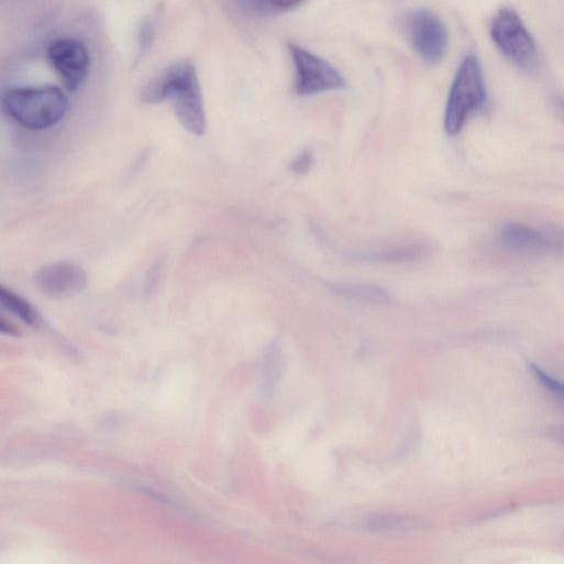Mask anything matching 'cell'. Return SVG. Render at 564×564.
Masks as SVG:
<instances>
[{
	"instance_id": "obj_1",
	"label": "cell",
	"mask_w": 564,
	"mask_h": 564,
	"mask_svg": "<svg viewBox=\"0 0 564 564\" xmlns=\"http://www.w3.org/2000/svg\"><path fill=\"white\" fill-rule=\"evenodd\" d=\"M141 100L146 104L170 101L176 118L186 131L198 137L206 134L203 97L191 62H179L162 71L143 90Z\"/></svg>"
},
{
	"instance_id": "obj_2",
	"label": "cell",
	"mask_w": 564,
	"mask_h": 564,
	"mask_svg": "<svg viewBox=\"0 0 564 564\" xmlns=\"http://www.w3.org/2000/svg\"><path fill=\"white\" fill-rule=\"evenodd\" d=\"M4 112L18 124L31 131L57 126L67 115L69 101L56 87L19 88L3 98Z\"/></svg>"
},
{
	"instance_id": "obj_3",
	"label": "cell",
	"mask_w": 564,
	"mask_h": 564,
	"mask_svg": "<svg viewBox=\"0 0 564 564\" xmlns=\"http://www.w3.org/2000/svg\"><path fill=\"white\" fill-rule=\"evenodd\" d=\"M486 102V87L482 64L474 54L461 63L446 102L444 130L449 136L457 135L467 119Z\"/></svg>"
},
{
	"instance_id": "obj_4",
	"label": "cell",
	"mask_w": 564,
	"mask_h": 564,
	"mask_svg": "<svg viewBox=\"0 0 564 564\" xmlns=\"http://www.w3.org/2000/svg\"><path fill=\"white\" fill-rule=\"evenodd\" d=\"M489 33L493 43L509 63L528 73L537 68L539 57L535 42L512 9L504 8L495 14Z\"/></svg>"
},
{
	"instance_id": "obj_5",
	"label": "cell",
	"mask_w": 564,
	"mask_h": 564,
	"mask_svg": "<svg viewBox=\"0 0 564 564\" xmlns=\"http://www.w3.org/2000/svg\"><path fill=\"white\" fill-rule=\"evenodd\" d=\"M288 49L296 69L299 96L311 97L345 88L344 78L331 64L298 45L289 44Z\"/></svg>"
},
{
	"instance_id": "obj_6",
	"label": "cell",
	"mask_w": 564,
	"mask_h": 564,
	"mask_svg": "<svg viewBox=\"0 0 564 564\" xmlns=\"http://www.w3.org/2000/svg\"><path fill=\"white\" fill-rule=\"evenodd\" d=\"M406 32L412 49L425 64L438 65L443 60L449 35L436 15L425 10L410 13L406 20Z\"/></svg>"
},
{
	"instance_id": "obj_7",
	"label": "cell",
	"mask_w": 564,
	"mask_h": 564,
	"mask_svg": "<svg viewBox=\"0 0 564 564\" xmlns=\"http://www.w3.org/2000/svg\"><path fill=\"white\" fill-rule=\"evenodd\" d=\"M48 59L67 91L76 92L84 86L91 58L82 42L73 38L54 42L48 48Z\"/></svg>"
},
{
	"instance_id": "obj_8",
	"label": "cell",
	"mask_w": 564,
	"mask_h": 564,
	"mask_svg": "<svg viewBox=\"0 0 564 564\" xmlns=\"http://www.w3.org/2000/svg\"><path fill=\"white\" fill-rule=\"evenodd\" d=\"M86 272L69 262H58L42 267L35 275L40 291L52 298H67L80 294L87 286Z\"/></svg>"
},
{
	"instance_id": "obj_9",
	"label": "cell",
	"mask_w": 564,
	"mask_h": 564,
	"mask_svg": "<svg viewBox=\"0 0 564 564\" xmlns=\"http://www.w3.org/2000/svg\"><path fill=\"white\" fill-rule=\"evenodd\" d=\"M504 245L519 253L553 252L564 248V239L554 231L539 230L524 224H508L501 231Z\"/></svg>"
},
{
	"instance_id": "obj_10",
	"label": "cell",
	"mask_w": 564,
	"mask_h": 564,
	"mask_svg": "<svg viewBox=\"0 0 564 564\" xmlns=\"http://www.w3.org/2000/svg\"><path fill=\"white\" fill-rule=\"evenodd\" d=\"M0 303L30 325H36L40 322V314L32 303L11 289L0 288Z\"/></svg>"
},
{
	"instance_id": "obj_11",
	"label": "cell",
	"mask_w": 564,
	"mask_h": 564,
	"mask_svg": "<svg viewBox=\"0 0 564 564\" xmlns=\"http://www.w3.org/2000/svg\"><path fill=\"white\" fill-rule=\"evenodd\" d=\"M332 290L343 297L372 303H386L388 294L377 287L360 284H340L332 286Z\"/></svg>"
},
{
	"instance_id": "obj_12",
	"label": "cell",
	"mask_w": 564,
	"mask_h": 564,
	"mask_svg": "<svg viewBox=\"0 0 564 564\" xmlns=\"http://www.w3.org/2000/svg\"><path fill=\"white\" fill-rule=\"evenodd\" d=\"M528 369L545 390L564 405V384L562 381L545 373L535 364H529Z\"/></svg>"
},
{
	"instance_id": "obj_13",
	"label": "cell",
	"mask_w": 564,
	"mask_h": 564,
	"mask_svg": "<svg viewBox=\"0 0 564 564\" xmlns=\"http://www.w3.org/2000/svg\"><path fill=\"white\" fill-rule=\"evenodd\" d=\"M373 530H409L418 526V520L402 516H381L369 521Z\"/></svg>"
},
{
	"instance_id": "obj_14",
	"label": "cell",
	"mask_w": 564,
	"mask_h": 564,
	"mask_svg": "<svg viewBox=\"0 0 564 564\" xmlns=\"http://www.w3.org/2000/svg\"><path fill=\"white\" fill-rule=\"evenodd\" d=\"M425 251L423 247H409L402 248L399 251L387 252L385 254L380 253L376 256H372V259L378 261H389V262H405L418 258Z\"/></svg>"
},
{
	"instance_id": "obj_15",
	"label": "cell",
	"mask_w": 564,
	"mask_h": 564,
	"mask_svg": "<svg viewBox=\"0 0 564 564\" xmlns=\"http://www.w3.org/2000/svg\"><path fill=\"white\" fill-rule=\"evenodd\" d=\"M307 0H263L269 15L296 10Z\"/></svg>"
},
{
	"instance_id": "obj_16",
	"label": "cell",
	"mask_w": 564,
	"mask_h": 564,
	"mask_svg": "<svg viewBox=\"0 0 564 564\" xmlns=\"http://www.w3.org/2000/svg\"><path fill=\"white\" fill-rule=\"evenodd\" d=\"M312 163H313L312 154L309 152H305L291 165V170L297 175H303L311 168Z\"/></svg>"
},
{
	"instance_id": "obj_17",
	"label": "cell",
	"mask_w": 564,
	"mask_h": 564,
	"mask_svg": "<svg viewBox=\"0 0 564 564\" xmlns=\"http://www.w3.org/2000/svg\"><path fill=\"white\" fill-rule=\"evenodd\" d=\"M0 329H2V332L9 335H19V330L10 322L2 319V322H0Z\"/></svg>"
},
{
	"instance_id": "obj_18",
	"label": "cell",
	"mask_w": 564,
	"mask_h": 564,
	"mask_svg": "<svg viewBox=\"0 0 564 564\" xmlns=\"http://www.w3.org/2000/svg\"><path fill=\"white\" fill-rule=\"evenodd\" d=\"M555 112L561 119L564 120V99L557 100L555 102Z\"/></svg>"
},
{
	"instance_id": "obj_19",
	"label": "cell",
	"mask_w": 564,
	"mask_h": 564,
	"mask_svg": "<svg viewBox=\"0 0 564 564\" xmlns=\"http://www.w3.org/2000/svg\"><path fill=\"white\" fill-rule=\"evenodd\" d=\"M556 436L564 440V429H560L556 431Z\"/></svg>"
}]
</instances>
